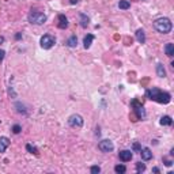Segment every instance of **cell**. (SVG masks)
Instances as JSON below:
<instances>
[{
  "mask_svg": "<svg viewBox=\"0 0 174 174\" xmlns=\"http://www.w3.org/2000/svg\"><path fill=\"white\" fill-rule=\"evenodd\" d=\"M156 75L159 78H166V69H165L162 63H158V64H156Z\"/></svg>",
  "mask_w": 174,
  "mask_h": 174,
  "instance_id": "9a60e30c",
  "label": "cell"
},
{
  "mask_svg": "<svg viewBox=\"0 0 174 174\" xmlns=\"http://www.w3.org/2000/svg\"><path fill=\"white\" fill-rule=\"evenodd\" d=\"M11 131L15 133V135H18V133H21V132H22V127H21L19 124H15L14 127L11 128Z\"/></svg>",
  "mask_w": 174,
  "mask_h": 174,
  "instance_id": "cb8c5ba5",
  "label": "cell"
},
{
  "mask_svg": "<svg viewBox=\"0 0 174 174\" xmlns=\"http://www.w3.org/2000/svg\"><path fill=\"white\" fill-rule=\"evenodd\" d=\"M98 148H99L102 152H112V151L114 150V144H113V142L109 140V139H103V140H101V142L98 143Z\"/></svg>",
  "mask_w": 174,
  "mask_h": 174,
  "instance_id": "52a82bcc",
  "label": "cell"
},
{
  "mask_svg": "<svg viewBox=\"0 0 174 174\" xmlns=\"http://www.w3.org/2000/svg\"><path fill=\"white\" fill-rule=\"evenodd\" d=\"M95 135H97V136H99V135H101V132H99V127H97V132H95Z\"/></svg>",
  "mask_w": 174,
  "mask_h": 174,
  "instance_id": "4dcf8cb0",
  "label": "cell"
},
{
  "mask_svg": "<svg viewBox=\"0 0 174 174\" xmlns=\"http://www.w3.org/2000/svg\"><path fill=\"white\" fill-rule=\"evenodd\" d=\"M10 146V139L6 136H0V154L6 152V150Z\"/></svg>",
  "mask_w": 174,
  "mask_h": 174,
  "instance_id": "9c48e42d",
  "label": "cell"
},
{
  "mask_svg": "<svg viewBox=\"0 0 174 174\" xmlns=\"http://www.w3.org/2000/svg\"><path fill=\"white\" fill-rule=\"evenodd\" d=\"M165 53L169 57H173L174 56V44L167 42V44L165 45Z\"/></svg>",
  "mask_w": 174,
  "mask_h": 174,
  "instance_id": "2e32d148",
  "label": "cell"
},
{
  "mask_svg": "<svg viewBox=\"0 0 174 174\" xmlns=\"http://www.w3.org/2000/svg\"><path fill=\"white\" fill-rule=\"evenodd\" d=\"M174 155V148H171V151H170V156H173Z\"/></svg>",
  "mask_w": 174,
  "mask_h": 174,
  "instance_id": "d6a6232c",
  "label": "cell"
},
{
  "mask_svg": "<svg viewBox=\"0 0 174 174\" xmlns=\"http://www.w3.org/2000/svg\"><path fill=\"white\" fill-rule=\"evenodd\" d=\"M118 8L120 10H128V8H131V3L128 1V0H120V1H118Z\"/></svg>",
  "mask_w": 174,
  "mask_h": 174,
  "instance_id": "ffe728a7",
  "label": "cell"
},
{
  "mask_svg": "<svg viewBox=\"0 0 174 174\" xmlns=\"http://www.w3.org/2000/svg\"><path fill=\"white\" fill-rule=\"evenodd\" d=\"M55 44H56V40L50 34H44L41 37V40H40V45H41L42 49H50Z\"/></svg>",
  "mask_w": 174,
  "mask_h": 174,
  "instance_id": "5b68a950",
  "label": "cell"
},
{
  "mask_svg": "<svg viewBox=\"0 0 174 174\" xmlns=\"http://www.w3.org/2000/svg\"><path fill=\"white\" fill-rule=\"evenodd\" d=\"M79 21H80V26L84 27V29L90 25V18L84 14V12H80L79 14Z\"/></svg>",
  "mask_w": 174,
  "mask_h": 174,
  "instance_id": "4fadbf2b",
  "label": "cell"
},
{
  "mask_svg": "<svg viewBox=\"0 0 174 174\" xmlns=\"http://www.w3.org/2000/svg\"><path fill=\"white\" fill-rule=\"evenodd\" d=\"M90 171H91V174H98V173H101V167L98 165H94L90 167Z\"/></svg>",
  "mask_w": 174,
  "mask_h": 174,
  "instance_id": "d4e9b609",
  "label": "cell"
},
{
  "mask_svg": "<svg viewBox=\"0 0 174 174\" xmlns=\"http://www.w3.org/2000/svg\"><path fill=\"white\" fill-rule=\"evenodd\" d=\"M146 97L151 101H155L158 103H169L171 101V95L167 91H162L158 87H152V89H148L146 91Z\"/></svg>",
  "mask_w": 174,
  "mask_h": 174,
  "instance_id": "6da1fadb",
  "label": "cell"
},
{
  "mask_svg": "<svg viewBox=\"0 0 174 174\" xmlns=\"http://www.w3.org/2000/svg\"><path fill=\"white\" fill-rule=\"evenodd\" d=\"M15 109H16L18 113H21V114H25V116L27 114V109L22 102H15Z\"/></svg>",
  "mask_w": 174,
  "mask_h": 174,
  "instance_id": "e0dca14e",
  "label": "cell"
},
{
  "mask_svg": "<svg viewBox=\"0 0 174 174\" xmlns=\"http://www.w3.org/2000/svg\"><path fill=\"white\" fill-rule=\"evenodd\" d=\"M68 124L71 125L72 128H82L83 124H84V120H83V117L80 114H72L68 117Z\"/></svg>",
  "mask_w": 174,
  "mask_h": 174,
  "instance_id": "8992f818",
  "label": "cell"
},
{
  "mask_svg": "<svg viewBox=\"0 0 174 174\" xmlns=\"http://www.w3.org/2000/svg\"><path fill=\"white\" fill-rule=\"evenodd\" d=\"M163 163H165V165L167 166V167H170V166L173 165V162H171L170 159H167V158H163Z\"/></svg>",
  "mask_w": 174,
  "mask_h": 174,
  "instance_id": "4316f807",
  "label": "cell"
},
{
  "mask_svg": "<svg viewBox=\"0 0 174 174\" xmlns=\"http://www.w3.org/2000/svg\"><path fill=\"white\" fill-rule=\"evenodd\" d=\"M93 41H94V36H93V34H87V36L83 38V46H84V49H89V48L91 46Z\"/></svg>",
  "mask_w": 174,
  "mask_h": 174,
  "instance_id": "5bb4252c",
  "label": "cell"
},
{
  "mask_svg": "<svg viewBox=\"0 0 174 174\" xmlns=\"http://www.w3.org/2000/svg\"><path fill=\"white\" fill-rule=\"evenodd\" d=\"M132 148H133V151H136V152H140V150H142V147H140L139 143H133Z\"/></svg>",
  "mask_w": 174,
  "mask_h": 174,
  "instance_id": "484cf974",
  "label": "cell"
},
{
  "mask_svg": "<svg viewBox=\"0 0 174 174\" xmlns=\"http://www.w3.org/2000/svg\"><path fill=\"white\" fill-rule=\"evenodd\" d=\"M132 151L131 150H122L118 152V158H120V161H122V162H129L131 159H132Z\"/></svg>",
  "mask_w": 174,
  "mask_h": 174,
  "instance_id": "ba28073f",
  "label": "cell"
},
{
  "mask_svg": "<svg viewBox=\"0 0 174 174\" xmlns=\"http://www.w3.org/2000/svg\"><path fill=\"white\" fill-rule=\"evenodd\" d=\"M27 21L31 25L40 26V25H44L45 22H46V15H45L44 12H40V11H31L27 15Z\"/></svg>",
  "mask_w": 174,
  "mask_h": 174,
  "instance_id": "3957f363",
  "label": "cell"
},
{
  "mask_svg": "<svg viewBox=\"0 0 174 174\" xmlns=\"http://www.w3.org/2000/svg\"><path fill=\"white\" fill-rule=\"evenodd\" d=\"M1 42H4V37H0V44H1Z\"/></svg>",
  "mask_w": 174,
  "mask_h": 174,
  "instance_id": "836d02e7",
  "label": "cell"
},
{
  "mask_svg": "<svg viewBox=\"0 0 174 174\" xmlns=\"http://www.w3.org/2000/svg\"><path fill=\"white\" fill-rule=\"evenodd\" d=\"M159 122H161V125H171L173 124V120H171L170 116H162Z\"/></svg>",
  "mask_w": 174,
  "mask_h": 174,
  "instance_id": "ac0fdd59",
  "label": "cell"
},
{
  "mask_svg": "<svg viewBox=\"0 0 174 174\" xmlns=\"http://www.w3.org/2000/svg\"><path fill=\"white\" fill-rule=\"evenodd\" d=\"M26 150L29 151L30 154H34V155H38V150H37V147H34V146H31V144H26Z\"/></svg>",
  "mask_w": 174,
  "mask_h": 174,
  "instance_id": "7402d4cb",
  "label": "cell"
},
{
  "mask_svg": "<svg viewBox=\"0 0 174 174\" xmlns=\"http://www.w3.org/2000/svg\"><path fill=\"white\" fill-rule=\"evenodd\" d=\"M114 171L117 174H124L127 171V167H125V165H117L114 166Z\"/></svg>",
  "mask_w": 174,
  "mask_h": 174,
  "instance_id": "44dd1931",
  "label": "cell"
},
{
  "mask_svg": "<svg viewBox=\"0 0 174 174\" xmlns=\"http://www.w3.org/2000/svg\"><path fill=\"white\" fill-rule=\"evenodd\" d=\"M4 57H6V52L3 49H0V63L4 60Z\"/></svg>",
  "mask_w": 174,
  "mask_h": 174,
  "instance_id": "83f0119b",
  "label": "cell"
},
{
  "mask_svg": "<svg viewBox=\"0 0 174 174\" xmlns=\"http://www.w3.org/2000/svg\"><path fill=\"white\" fill-rule=\"evenodd\" d=\"M152 171H154V173H159L161 170H159V167H154V169H152Z\"/></svg>",
  "mask_w": 174,
  "mask_h": 174,
  "instance_id": "f546056e",
  "label": "cell"
},
{
  "mask_svg": "<svg viewBox=\"0 0 174 174\" xmlns=\"http://www.w3.org/2000/svg\"><path fill=\"white\" fill-rule=\"evenodd\" d=\"M67 45L69 48H75L78 45V37L76 36H71L67 40Z\"/></svg>",
  "mask_w": 174,
  "mask_h": 174,
  "instance_id": "d6986e66",
  "label": "cell"
},
{
  "mask_svg": "<svg viewBox=\"0 0 174 174\" xmlns=\"http://www.w3.org/2000/svg\"><path fill=\"white\" fill-rule=\"evenodd\" d=\"M136 171L137 173H143V171H146V165L142 162H137L136 163Z\"/></svg>",
  "mask_w": 174,
  "mask_h": 174,
  "instance_id": "603a6c76",
  "label": "cell"
},
{
  "mask_svg": "<svg viewBox=\"0 0 174 174\" xmlns=\"http://www.w3.org/2000/svg\"><path fill=\"white\" fill-rule=\"evenodd\" d=\"M78 1H79V0H71V1H69V3H71V4H76Z\"/></svg>",
  "mask_w": 174,
  "mask_h": 174,
  "instance_id": "1f68e13d",
  "label": "cell"
},
{
  "mask_svg": "<svg viewBox=\"0 0 174 174\" xmlns=\"http://www.w3.org/2000/svg\"><path fill=\"white\" fill-rule=\"evenodd\" d=\"M57 21H59V23H57V26H59V29H67L68 27V19L67 16H65L64 14H60L59 16H57Z\"/></svg>",
  "mask_w": 174,
  "mask_h": 174,
  "instance_id": "30bf717a",
  "label": "cell"
},
{
  "mask_svg": "<svg viewBox=\"0 0 174 174\" xmlns=\"http://www.w3.org/2000/svg\"><path fill=\"white\" fill-rule=\"evenodd\" d=\"M135 37H136V40H137V42H140V44H146V33H144L143 29L136 30Z\"/></svg>",
  "mask_w": 174,
  "mask_h": 174,
  "instance_id": "7c38bea8",
  "label": "cell"
},
{
  "mask_svg": "<svg viewBox=\"0 0 174 174\" xmlns=\"http://www.w3.org/2000/svg\"><path fill=\"white\" fill-rule=\"evenodd\" d=\"M131 106H132L133 112H135L136 117H137L139 120H144V118H146V110H144V108H143L142 103L139 102L137 99H132Z\"/></svg>",
  "mask_w": 174,
  "mask_h": 174,
  "instance_id": "277c9868",
  "label": "cell"
},
{
  "mask_svg": "<svg viewBox=\"0 0 174 174\" xmlns=\"http://www.w3.org/2000/svg\"><path fill=\"white\" fill-rule=\"evenodd\" d=\"M15 38H16V40H21V38H22V34H21V33H18V34H15Z\"/></svg>",
  "mask_w": 174,
  "mask_h": 174,
  "instance_id": "f1b7e54d",
  "label": "cell"
},
{
  "mask_svg": "<svg viewBox=\"0 0 174 174\" xmlns=\"http://www.w3.org/2000/svg\"><path fill=\"white\" fill-rule=\"evenodd\" d=\"M140 155H142V159L143 161H150L152 159V152H151V150L148 147H144L140 150Z\"/></svg>",
  "mask_w": 174,
  "mask_h": 174,
  "instance_id": "8fae6325",
  "label": "cell"
},
{
  "mask_svg": "<svg viewBox=\"0 0 174 174\" xmlns=\"http://www.w3.org/2000/svg\"><path fill=\"white\" fill-rule=\"evenodd\" d=\"M154 27L158 33H162V34H169L173 29V23L169 18H158L154 22Z\"/></svg>",
  "mask_w": 174,
  "mask_h": 174,
  "instance_id": "7a4b0ae2",
  "label": "cell"
}]
</instances>
